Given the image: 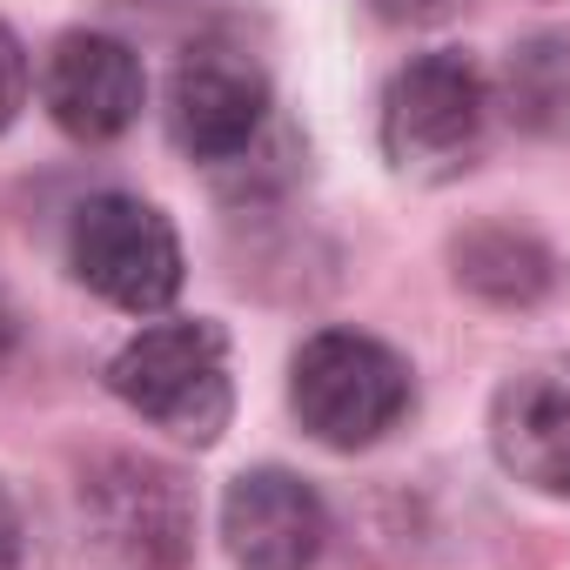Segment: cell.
Instances as JSON below:
<instances>
[{"label":"cell","mask_w":570,"mask_h":570,"mask_svg":"<svg viewBox=\"0 0 570 570\" xmlns=\"http://www.w3.org/2000/svg\"><path fill=\"white\" fill-rule=\"evenodd\" d=\"M28 108V55L14 41V28L0 21V135L14 128V115Z\"/></svg>","instance_id":"7c38bea8"},{"label":"cell","mask_w":570,"mask_h":570,"mask_svg":"<svg viewBox=\"0 0 570 570\" xmlns=\"http://www.w3.org/2000/svg\"><path fill=\"white\" fill-rule=\"evenodd\" d=\"M0 343H8V316H0Z\"/></svg>","instance_id":"9a60e30c"},{"label":"cell","mask_w":570,"mask_h":570,"mask_svg":"<svg viewBox=\"0 0 570 570\" xmlns=\"http://www.w3.org/2000/svg\"><path fill=\"white\" fill-rule=\"evenodd\" d=\"M483 115H490L483 68L456 48H436V55H416L410 68H396V81L383 95V148L403 168L450 161L483 135Z\"/></svg>","instance_id":"277c9868"},{"label":"cell","mask_w":570,"mask_h":570,"mask_svg":"<svg viewBox=\"0 0 570 570\" xmlns=\"http://www.w3.org/2000/svg\"><path fill=\"white\" fill-rule=\"evenodd\" d=\"M456 0H376V14L383 21H436V14H450Z\"/></svg>","instance_id":"5bb4252c"},{"label":"cell","mask_w":570,"mask_h":570,"mask_svg":"<svg viewBox=\"0 0 570 570\" xmlns=\"http://www.w3.org/2000/svg\"><path fill=\"white\" fill-rule=\"evenodd\" d=\"M289 410L323 450H370L410 410V363L363 330H323L289 363Z\"/></svg>","instance_id":"7a4b0ae2"},{"label":"cell","mask_w":570,"mask_h":570,"mask_svg":"<svg viewBox=\"0 0 570 570\" xmlns=\"http://www.w3.org/2000/svg\"><path fill=\"white\" fill-rule=\"evenodd\" d=\"M68 268L81 289L128 316H161L188 275L175 222L141 195H88L68 222Z\"/></svg>","instance_id":"3957f363"},{"label":"cell","mask_w":570,"mask_h":570,"mask_svg":"<svg viewBox=\"0 0 570 570\" xmlns=\"http://www.w3.org/2000/svg\"><path fill=\"white\" fill-rule=\"evenodd\" d=\"M14 563H21V503L0 483V570H14Z\"/></svg>","instance_id":"4fadbf2b"},{"label":"cell","mask_w":570,"mask_h":570,"mask_svg":"<svg viewBox=\"0 0 570 570\" xmlns=\"http://www.w3.org/2000/svg\"><path fill=\"white\" fill-rule=\"evenodd\" d=\"M450 262H456V282H463V289L483 296V303H497V309H530V303H543V296L557 289V275H563L557 255H550L537 235L510 228V222H483V228L456 235Z\"/></svg>","instance_id":"30bf717a"},{"label":"cell","mask_w":570,"mask_h":570,"mask_svg":"<svg viewBox=\"0 0 570 570\" xmlns=\"http://www.w3.org/2000/svg\"><path fill=\"white\" fill-rule=\"evenodd\" d=\"M490 450L523 490L570 497V356L523 363L497 390V403H490Z\"/></svg>","instance_id":"9c48e42d"},{"label":"cell","mask_w":570,"mask_h":570,"mask_svg":"<svg viewBox=\"0 0 570 570\" xmlns=\"http://www.w3.org/2000/svg\"><path fill=\"white\" fill-rule=\"evenodd\" d=\"M108 390L175 443H222L235 416V376H228V336L222 323H155L128 336L108 363Z\"/></svg>","instance_id":"6da1fadb"},{"label":"cell","mask_w":570,"mask_h":570,"mask_svg":"<svg viewBox=\"0 0 570 570\" xmlns=\"http://www.w3.org/2000/svg\"><path fill=\"white\" fill-rule=\"evenodd\" d=\"M41 101L55 115L61 135L75 141H115L135 128L141 101H148V75H141V55L115 35H61L48 48V68H41Z\"/></svg>","instance_id":"52a82bcc"},{"label":"cell","mask_w":570,"mask_h":570,"mask_svg":"<svg viewBox=\"0 0 570 570\" xmlns=\"http://www.w3.org/2000/svg\"><path fill=\"white\" fill-rule=\"evenodd\" d=\"M503 81H510V115H517L523 128H557V121H570V48H563L557 35L517 48Z\"/></svg>","instance_id":"8fae6325"},{"label":"cell","mask_w":570,"mask_h":570,"mask_svg":"<svg viewBox=\"0 0 570 570\" xmlns=\"http://www.w3.org/2000/svg\"><path fill=\"white\" fill-rule=\"evenodd\" d=\"M268 121V75L222 41H202L181 55L168 81V135L195 161H235Z\"/></svg>","instance_id":"8992f818"},{"label":"cell","mask_w":570,"mask_h":570,"mask_svg":"<svg viewBox=\"0 0 570 570\" xmlns=\"http://www.w3.org/2000/svg\"><path fill=\"white\" fill-rule=\"evenodd\" d=\"M222 543L242 570H309L330 543V510L296 470H242L222 497Z\"/></svg>","instance_id":"ba28073f"},{"label":"cell","mask_w":570,"mask_h":570,"mask_svg":"<svg viewBox=\"0 0 570 570\" xmlns=\"http://www.w3.org/2000/svg\"><path fill=\"white\" fill-rule=\"evenodd\" d=\"M88 517L128 570H181L195 543V497L168 463L108 456L88 476Z\"/></svg>","instance_id":"5b68a950"}]
</instances>
